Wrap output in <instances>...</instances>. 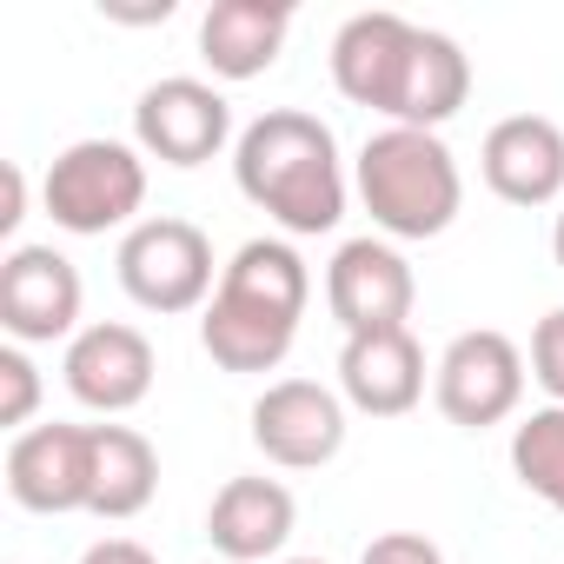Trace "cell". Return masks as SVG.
<instances>
[{
  "instance_id": "1",
  "label": "cell",
  "mask_w": 564,
  "mask_h": 564,
  "mask_svg": "<svg viewBox=\"0 0 564 564\" xmlns=\"http://www.w3.org/2000/svg\"><path fill=\"white\" fill-rule=\"evenodd\" d=\"M313 300V272L286 239H246L219 265V293L199 313V346L219 372H272L293 352Z\"/></svg>"
},
{
  "instance_id": "2",
  "label": "cell",
  "mask_w": 564,
  "mask_h": 564,
  "mask_svg": "<svg viewBox=\"0 0 564 564\" xmlns=\"http://www.w3.org/2000/svg\"><path fill=\"white\" fill-rule=\"evenodd\" d=\"M232 180L293 239L333 232L346 219V166H339V140L319 113H300V107L259 113L232 140Z\"/></svg>"
},
{
  "instance_id": "3",
  "label": "cell",
  "mask_w": 564,
  "mask_h": 564,
  "mask_svg": "<svg viewBox=\"0 0 564 564\" xmlns=\"http://www.w3.org/2000/svg\"><path fill=\"white\" fill-rule=\"evenodd\" d=\"M359 199L386 239H438L465 206V180L438 133L386 127L359 147Z\"/></svg>"
},
{
  "instance_id": "4",
  "label": "cell",
  "mask_w": 564,
  "mask_h": 564,
  "mask_svg": "<svg viewBox=\"0 0 564 564\" xmlns=\"http://www.w3.org/2000/svg\"><path fill=\"white\" fill-rule=\"evenodd\" d=\"M41 199L61 232H80V239L113 226L133 232V213L147 206V153L127 140H74L67 153H54Z\"/></svg>"
},
{
  "instance_id": "5",
  "label": "cell",
  "mask_w": 564,
  "mask_h": 564,
  "mask_svg": "<svg viewBox=\"0 0 564 564\" xmlns=\"http://www.w3.org/2000/svg\"><path fill=\"white\" fill-rule=\"evenodd\" d=\"M120 293L140 306V313H199L219 286H213V239L193 226V219H140L127 239H120Z\"/></svg>"
},
{
  "instance_id": "6",
  "label": "cell",
  "mask_w": 564,
  "mask_h": 564,
  "mask_svg": "<svg viewBox=\"0 0 564 564\" xmlns=\"http://www.w3.org/2000/svg\"><path fill=\"white\" fill-rule=\"evenodd\" d=\"M432 399H438V412H445L452 425H465V432L505 425V419L524 405V352H518L505 333H491V326L458 333V339L438 352V366H432Z\"/></svg>"
},
{
  "instance_id": "7",
  "label": "cell",
  "mask_w": 564,
  "mask_h": 564,
  "mask_svg": "<svg viewBox=\"0 0 564 564\" xmlns=\"http://www.w3.org/2000/svg\"><path fill=\"white\" fill-rule=\"evenodd\" d=\"M252 445L279 471H319L346 445V399L319 379H279L252 399Z\"/></svg>"
},
{
  "instance_id": "8",
  "label": "cell",
  "mask_w": 564,
  "mask_h": 564,
  "mask_svg": "<svg viewBox=\"0 0 564 564\" xmlns=\"http://www.w3.org/2000/svg\"><path fill=\"white\" fill-rule=\"evenodd\" d=\"M226 140H232V107L219 87H206L193 74L153 80L133 107V147L160 166H206V160H219Z\"/></svg>"
},
{
  "instance_id": "9",
  "label": "cell",
  "mask_w": 564,
  "mask_h": 564,
  "mask_svg": "<svg viewBox=\"0 0 564 564\" xmlns=\"http://www.w3.org/2000/svg\"><path fill=\"white\" fill-rule=\"evenodd\" d=\"M80 265L54 246H14L0 259V326L14 346H54L80 333Z\"/></svg>"
},
{
  "instance_id": "10",
  "label": "cell",
  "mask_w": 564,
  "mask_h": 564,
  "mask_svg": "<svg viewBox=\"0 0 564 564\" xmlns=\"http://www.w3.org/2000/svg\"><path fill=\"white\" fill-rule=\"evenodd\" d=\"M326 306L346 326V339L399 333L419 306V279L392 239H346L326 265Z\"/></svg>"
},
{
  "instance_id": "11",
  "label": "cell",
  "mask_w": 564,
  "mask_h": 564,
  "mask_svg": "<svg viewBox=\"0 0 564 564\" xmlns=\"http://www.w3.org/2000/svg\"><path fill=\"white\" fill-rule=\"evenodd\" d=\"M8 491L21 511L67 518L94 498V425H28L8 445Z\"/></svg>"
},
{
  "instance_id": "12",
  "label": "cell",
  "mask_w": 564,
  "mask_h": 564,
  "mask_svg": "<svg viewBox=\"0 0 564 564\" xmlns=\"http://www.w3.org/2000/svg\"><path fill=\"white\" fill-rule=\"evenodd\" d=\"M67 392L87 405V412H133L147 392H153V339L140 326H120V319H100V326H80L67 339Z\"/></svg>"
},
{
  "instance_id": "13",
  "label": "cell",
  "mask_w": 564,
  "mask_h": 564,
  "mask_svg": "<svg viewBox=\"0 0 564 564\" xmlns=\"http://www.w3.org/2000/svg\"><path fill=\"white\" fill-rule=\"evenodd\" d=\"M478 173L505 206H551L564 199V127L544 113H511L485 133Z\"/></svg>"
},
{
  "instance_id": "14",
  "label": "cell",
  "mask_w": 564,
  "mask_h": 564,
  "mask_svg": "<svg viewBox=\"0 0 564 564\" xmlns=\"http://www.w3.org/2000/svg\"><path fill=\"white\" fill-rule=\"evenodd\" d=\"M339 399L366 419H405L425 399V352L399 333H359L339 346Z\"/></svg>"
},
{
  "instance_id": "15",
  "label": "cell",
  "mask_w": 564,
  "mask_h": 564,
  "mask_svg": "<svg viewBox=\"0 0 564 564\" xmlns=\"http://www.w3.org/2000/svg\"><path fill=\"white\" fill-rule=\"evenodd\" d=\"M293 524H300V505H293V491L279 478H226L213 491V511H206V538L232 564L279 557L286 538H293Z\"/></svg>"
},
{
  "instance_id": "16",
  "label": "cell",
  "mask_w": 564,
  "mask_h": 564,
  "mask_svg": "<svg viewBox=\"0 0 564 564\" xmlns=\"http://www.w3.org/2000/svg\"><path fill=\"white\" fill-rule=\"evenodd\" d=\"M293 34L286 0H213L199 21V61L219 80H259Z\"/></svg>"
},
{
  "instance_id": "17",
  "label": "cell",
  "mask_w": 564,
  "mask_h": 564,
  "mask_svg": "<svg viewBox=\"0 0 564 564\" xmlns=\"http://www.w3.org/2000/svg\"><path fill=\"white\" fill-rule=\"evenodd\" d=\"M471 100V61L452 34H432L419 28L412 47H405V67H399V87H392V127H419V133H438L458 107Z\"/></svg>"
},
{
  "instance_id": "18",
  "label": "cell",
  "mask_w": 564,
  "mask_h": 564,
  "mask_svg": "<svg viewBox=\"0 0 564 564\" xmlns=\"http://www.w3.org/2000/svg\"><path fill=\"white\" fill-rule=\"evenodd\" d=\"M412 34H419V28H412L405 14H386V8H379V14H352V21L333 34V87H339L352 107L386 113Z\"/></svg>"
},
{
  "instance_id": "19",
  "label": "cell",
  "mask_w": 564,
  "mask_h": 564,
  "mask_svg": "<svg viewBox=\"0 0 564 564\" xmlns=\"http://www.w3.org/2000/svg\"><path fill=\"white\" fill-rule=\"evenodd\" d=\"M160 491V452L133 425H94V518H140Z\"/></svg>"
},
{
  "instance_id": "20",
  "label": "cell",
  "mask_w": 564,
  "mask_h": 564,
  "mask_svg": "<svg viewBox=\"0 0 564 564\" xmlns=\"http://www.w3.org/2000/svg\"><path fill=\"white\" fill-rule=\"evenodd\" d=\"M511 471L531 498L564 511V405H538L511 425Z\"/></svg>"
},
{
  "instance_id": "21",
  "label": "cell",
  "mask_w": 564,
  "mask_h": 564,
  "mask_svg": "<svg viewBox=\"0 0 564 564\" xmlns=\"http://www.w3.org/2000/svg\"><path fill=\"white\" fill-rule=\"evenodd\" d=\"M34 412H41V366L28 359V346H0V425L21 438Z\"/></svg>"
},
{
  "instance_id": "22",
  "label": "cell",
  "mask_w": 564,
  "mask_h": 564,
  "mask_svg": "<svg viewBox=\"0 0 564 564\" xmlns=\"http://www.w3.org/2000/svg\"><path fill=\"white\" fill-rule=\"evenodd\" d=\"M531 379L551 392V405H564V306L544 313L531 333Z\"/></svg>"
},
{
  "instance_id": "23",
  "label": "cell",
  "mask_w": 564,
  "mask_h": 564,
  "mask_svg": "<svg viewBox=\"0 0 564 564\" xmlns=\"http://www.w3.org/2000/svg\"><path fill=\"white\" fill-rule=\"evenodd\" d=\"M359 564H445V551H438L425 531H386V538L366 544Z\"/></svg>"
},
{
  "instance_id": "24",
  "label": "cell",
  "mask_w": 564,
  "mask_h": 564,
  "mask_svg": "<svg viewBox=\"0 0 564 564\" xmlns=\"http://www.w3.org/2000/svg\"><path fill=\"white\" fill-rule=\"evenodd\" d=\"M80 564H160V557L147 544H133V538H100V544L80 551Z\"/></svg>"
},
{
  "instance_id": "25",
  "label": "cell",
  "mask_w": 564,
  "mask_h": 564,
  "mask_svg": "<svg viewBox=\"0 0 564 564\" xmlns=\"http://www.w3.org/2000/svg\"><path fill=\"white\" fill-rule=\"evenodd\" d=\"M0 180H8V206H0V232H14V226L28 219V173H21V166H8Z\"/></svg>"
},
{
  "instance_id": "26",
  "label": "cell",
  "mask_w": 564,
  "mask_h": 564,
  "mask_svg": "<svg viewBox=\"0 0 564 564\" xmlns=\"http://www.w3.org/2000/svg\"><path fill=\"white\" fill-rule=\"evenodd\" d=\"M551 252H557V272H564V213H557V226H551Z\"/></svg>"
},
{
  "instance_id": "27",
  "label": "cell",
  "mask_w": 564,
  "mask_h": 564,
  "mask_svg": "<svg viewBox=\"0 0 564 564\" xmlns=\"http://www.w3.org/2000/svg\"><path fill=\"white\" fill-rule=\"evenodd\" d=\"M286 564H326V557H286Z\"/></svg>"
}]
</instances>
